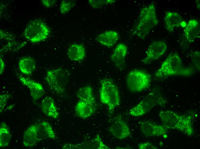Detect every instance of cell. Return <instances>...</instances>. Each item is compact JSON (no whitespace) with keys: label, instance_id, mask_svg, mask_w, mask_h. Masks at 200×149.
I'll return each mask as SVG.
<instances>
[{"label":"cell","instance_id":"27","mask_svg":"<svg viewBox=\"0 0 200 149\" xmlns=\"http://www.w3.org/2000/svg\"><path fill=\"white\" fill-rule=\"evenodd\" d=\"M75 3L73 1L63 0L60 6V10L62 14L68 13L74 6Z\"/></svg>","mask_w":200,"mask_h":149},{"label":"cell","instance_id":"6","mask_svg":"<svg viewBox=\"0 0 200 149\" xmlns=\"http://www.w3.org/2000/svg\"><path fill=\"white\" fill-rule=\"evenodd\" d=\"M68 70L62 68H54L48 70L45 80L51 90L60 94L64 92L70 78Z\"/></svg>","mask_w":200,"mask_h":149},{"label":"cell","instance_id":"22","mask_svg":"<svg viewBox=\"0 0 200 149\" xmlns=\"http://www.w3.org/2000/svg\"><path fill=\"white\" fill-rule=\"evenodd\" d=\"M19 67L20 70L23 74L31 75L36 68L35 60L32 57L27 56L23 57L19 60Z\"/></svg>","mask_w":200,"mask_h":149},{"label":"cell","instance_id":"10","mask_svg":"<svg viewBox=\"0 0 200 149\" xmlns=\"http://www.w3.org/2000/svg\"><path fill=\"white\" fill-rule=\"evenodd\" d=\"M140 126L141 133L146 136H164L168 132V129L163 125L148 121L141 122Z\"/></svg>","mask_w":200,"mask_h":149},{"label":"cell","instance_id":"1","mask_svg":"<svg viewBox=\"0 0 200 149\" xmlns=\"http://www.w3.org/2000/svg\"><path fill=\"white\" fill-rule=\"evenodd\" d=\"M158 22L155 6L152 2L143 7L141 10L137 20L131 30V34L144 39Z\"/></svg>","mask_w":200,"mask_h":149},{"label":"cell","instance_id":"28","mask_svg":"<svg viewBox=\"0 0 200 149\" xmlns=\"http://www.w3.org/2000/svg\"><path fill=\"white\" fill-rule=\"evenodd\" d=\"M10 96L7 93H4L0 95V112H2L7 103Z\"/></svg>","mask_w":200,"mask_h":149},{"label":"cell","instance_id":"26","mask_svg":"<svg viewBox=\"0 0 200 149\" xmlns=\"http://www.w3.org/2000/svg\"><path fill=\"white\" fill-rule=\"evenodd\" d=\"M88 1L90 5L93 8H96L113 4L116 2V1L114 0H89Z\"/></svg>","mask_w":200,"mask_h":149},{"label":"cell","instance_id":"34","mask_svg":"<svg viewBox=\"0 0 200 149\" xmlns=\"http://www.w3.org/2000/svg\"><path fill=\"white\" fill-rule=\"evenodd\" d=\"M186 25V23L184 21L182 22L181 24V26L185 27Z\"/></svg>","mask_w":200,"mask_h":149},{"label":"cell","instance_id":"16","mask_svg":"<svg viewBox=\"0 0 200 149\" xmlns=\"http://www.w3.org/2000/svg\"><path fill=\"white\" fill-rule=\"evenodd\" d=\"M96 103L79 101L76 105L75 111L80 117L86 119L91 116L96 111Z\"/></svg>","mask_w":200,"mask_h":149},{"label":"cell","instance_id":"12","mask_svg":"<svg viewBox=\"0 0 200 149\" xmlns=\"http://www.w3.org/2000/svg\"><path fill=\"white\" fill-rule=\"evenodd\" d=\"M109 131L115 137L120 140L126 138L131 135L127 124L120 117L116 119L110 128Z\"/></svg>","mask_w":200,"mask_h":149},{"label":"cell","instance_id":"33","mask_svg":"<svg viewBox=\"0 0 200 149\" xmlns=\"http://www.w3.org/2000/svg\"><path fill=\"white\" fill-rule=\"evenodd\" d=\"M196 3L197 7L199 8L200 9V1L199 0H197L196 1Z\"/></svg>","mask_w":200,"mask_h":149},{"label":"cell","instance_id":"3","mask_svg":"<svg viewBox=\"0 0 200 149\" xmlns=\"http://www.w3.org/2000/svg\"><path fill=\"white\" fill-rule=\"evenodd\" d=\"M194 72L192 67H185L179 54L174 53H171L167 57L155 72V76L161 79L175 75L189 76Z\"/></svg>","mask_w":200,"mask_h":149},{"label":"cell","instance_id":"9","mask_svg":"<svg viewBox=\"0 0 200 149\" xmlns=\"http://www.w3.org/2000/svg\"><path fill=\"white\" fill-rule=\"evenodd\" d=\"M167 49V45L164 41L158 40L153 42L149 46L146 52L145 56L141 62L146 64L158 59L164 54Z\"/></svg>","mask_w":200,"mask_h":149},{"label":"cell","instance_id":"13","mask_svg":"<svg viewBox=\"0 0 200 149\" xmlns=\"http://www.w3.org/2000/svg\"><path fill=\"white\" fill-rule=\"evenodd\" d=\"M127 52V46L124 44L120 43L116 46L111 56V60L115 67L120 70L124 69Z\"/></svg>","mask_w":200,"mask_h":149},{"label":"cell","instance_id":"15","mask_svg":"<svg viewBox=\"0 0 200 149\" xmlns=\"http://www.w3.org/2000/svg\"><path fill=\"white\" fill-rule=\"evenodd\" d=\"M120 37L119 33L113 30L106 31L98 35L96 40L104 46L110 47L114 45L118 40Z\"/></svg>","mask_w":200,"mask_h":149},{"label":"cell","instance_id":"31","mask_svg":"<svg viewBox=\"0 0 200 149\" xmlns=\"http://www.w3.org/2000/svg\"><path fill=\"white\" fill-rule=\"evenodd\" d=\"M41 1L42 4L47 7L53 6L56 2L55 0H42Z\"/></svg>","mask_w":200,"mask_h":149},{"label":"cell","instance_id":"17","mask_svg":"<svg viewBox=\"0 0 200 149\" xmlns=\"http://www.w3.org/2000/svg\"><path fill=\"white\" fill-rule=\"evenodd\" d=\"M39 142L36 123L30 126L25 131L23 143L25 147L32 148L35 146Z\"/></svg>","mask_w":200,"mask_h":149},{"label":"cell","instance_id":"23","mask_svg":"<svg viewBox=\"0 0 200 149\" xmlns=\"http://www.w3.org/2000/svg\"><path fill=\"white\" fill-rule=\"evenodd\" d=\"M67 54L71 60L80 61L82 60L86 56V51L84 46L79 44H74L68 48Z\"/></svg>","mask_w":200,"mask_h":149},{"label":"cell","instance_id":"19","mask_svg":"<svg viewBox=\"0 0 200 149\" xmlns=\"http://www.w3.org/2000/svg\"><path fill=\"white\" fill-rule=\"evenodd\" d=\"M43 112L47 116L54 119L57 118L59 113L53 99L46 96L43 99L41 105Z\"/></svg>","mask_w":200,"mask_h":149},{"label":"cell","instance_id":"4","mask_svg":"<svg viewBox=\"0 0 200 149\" xmlns=\"http://www.w3.org/2000/svg\"><path fill=\"white\" fill-rule=\"evenodd\" d=\"M166 101L159 90L153 89L138 103L129 111V114L132 116H142L150 111L156 105H163Z\"/></svg>","mask_w":200,"mask_h":149},{"label":"cell","instance_id":"8","mask_svg":"<svg viewBox=\"0 0 200 149\" xmlns=\"http://www.w3.org/2000/svg\"><path fill=\"white\" fill-rule=\"evenodd\" d=\"M49 33V29L46 23L42 20L36 19L30 22L23 32L25 37L33 43H36L45 40Z\"/></svg>","mask_w":200,"mask_h":149},{"label":"cell","instance_id":"5","mask_svg":"<svg viewBox=\"0 0 200 149\" xmlns=\"http://www.w3.org/2000/svg\"><path fill=\"white\" fill-rule=\"evenodd\" d=\"M100 98L107 105L109 111L113 112L120 104V97L117 87L111 80L104 79L101 81Z\"/></svg>","mask_w":200,"mask_h":149},{"label":"cell","instance_id":"25","mask_svg":"<svg viewBox=\"0 0 200 149\" xmlns=\"http://www.w3.org/2000/svg\"><path fill=\"white\" fill-rule=\"evenodd\" d=\"M11 135L8 126L4 122H2L0 126V147H4L9 144Z\"/></svg>","mask_w":200,"mask_h":149},{"label":"cell","instance_id":"7","mask_svg":"<svg viewBox=\"0 0 200 149\" xmlns=\"http://www.w3.org/2000/svg\"><path fill=\"white\" fill-rule=\"evenodd\" d=\"M149 74L138 69L130 72L127 75L126 83L129 90L132 92H140L149 88L151 81Z\"/></svg>","mask_w":200,"mask_h":149},{"label":"cell","instance_id":"2","mask_svg":"<svg viewBox=\"0 0 200 149\" xmlns=\"http://www.w3.org/2000/svg\"><path fill=\"white\" fill-rule=\"evenodd\" d=\"M159 115L162 125L168 129L178 130L189 136L193 134L191 116L181 115L171 110L161 111Z\"/></svg>","mask_w":200,"mask_h":149},{"label":"cell","instance_id":"21","mask_svg":"<svg viewBox=\"0 0 200 149\" xmlns=\"http://www.w3.org/2000/svg\"><path fill=\"white\" fill-rule=\"evenodd\" d=\"M37 131L39 142L47 138H55L56 135L53 129L47 121H43L37 123Z\"/></svg>","mask_w":200,"mask_h":149},{"label":"cell","instance_id":"30","mask_svg":"<svg viewBox=\"0 0 200 149\" xmlns=\"http://www.w3.org/2000/svg\"><path fill=\"white\" fill-rule=\"evenodd\" d=\"M139 149H157L158 148L153 145L152 143L148 142H142L138 146Z\"/></svg>","mask_w":200,"mask_h":149},{"label":"cell","instance_id":"20","mask_svg":"<svg viewBox=\"0 0 200 149\" xmlns=\"http://www.w3.org/2000/svg\"><path fill=\"white\" fill-rule=\"evenodd\" d=\"M183 21L182 17L177 13L171 11L166 13L165 23L166 29L170 32H173L175 28L181 26V24Z\"/></svg>","mask_w":200,"mask_h":149},{"label":"cell","instance_id":"14","mask_svg":"<svg viewBox=\"0 0 200 149\" xmlns=\"http://www.w3.org/2000/svg\"><path fill=\"white\" fill-rule=\"evenodd\" d=\"M200 26L199 22L196 19L190 20L184 30V36L187 42L191 44L199 37Z\"/></svg>","mask_w":200,"mask_h":149},{"label":"cell","instance_id":"11","mask_svg":"<svg viewBox=\"0 0 200 149\" xmlns=\"http://www.w3.org/2000/svg\"><path fill=\"white\" fill-rule=\"evenodd\" d=\"M18 79L22 84L29 89L34 101L39 99L44 95V90L43 85L40 83L21 75L18 76Z\"/></svg>","mask_w":200,"mask_h":149},{"label":"cell","instance_id":"24","mask_svg":"<svg viewBox=\"0 0 200 149\" xmlns=\"http://www.w3.org/2000/svg\"><path fill=\"white\" fill-rule=\"evenodd\" d=\"M76 95L79 101L96 103L93 89L91 86H87L80 88L76 92Z\"/></svg>","mask_w":200,"mask_h":149},{"label":"cell","instance_id":"18","mask_svg":"<svg viewBox=\"0 0 200 149\" xmlns=\"http://www.w3.org/2000/svg\"><path fill=\"white\" fill-rule=\"evenodd\" d=\"M74 147L75 149H110L103 143L98 134L91 140L80 144H75Z\"/></svg>","mask_w":200,"mask_h":149},{"label":"cell","instance_id":"29","mask_svg":"<svg viewBox=\"0 0 200 149\" xmlns=\"http://www.w3.org/2000/svg\"><path fill=\"white\" fill-rule=\"evenodd\" d=\"M191 58L195 66L198 70L200 68V52L199 51H195L191 53Z\"/></svg>","mask_w":200,"mask_h":149},{"label":"cell","instance_id":"32","mask_svg":"<svg viewBox=\"0 0 200 149\" xmlns=\"http://www.w3.org/2000/svg\"><path fill=\"white\" fill-rule=\"evenodd\" d=\"M0 74H2L5 68V64L4 62L3 59L0 57Z\"/></svg>","mask_w":200,"mask_h":149}]
</instances>
